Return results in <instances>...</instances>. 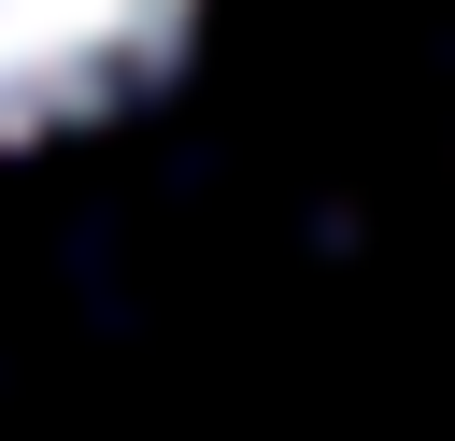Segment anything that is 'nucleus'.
<instances>
[{
    "instance_id": "obj_1",
    "label": "nucleus",
    "mask_w": 455,
    "mask_h": 441,
    "mask_svg": "<svg viewBox=\"0 0 455 441\" xmlns=\"http://www.w3.org/2000/svg\"><path fill=\"white\" fill-rule=\"evenodd\" d=\"M199 0H0V156L128 114L185 57Z\"/></svg>"
}]
</instances>
